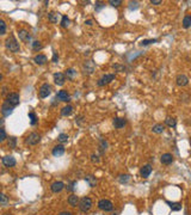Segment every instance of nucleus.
<instances>
[{"mask_svg": "<svg viewBox=\"0 0 191 215\" xmlns=\"http://www.w3.org/2000/svg\"><path fill=\"white\" fill-rule=\"evenodd\" d=\"M167 204L170 206V208L173 212H178L182 209V203H179V202H167Z\"/></svg>", "mask_w": 191, "mask_h": 215, "instance_id": "a878e982", "label": "nucleus"}, {"mask_svg": "<svg viewBox=\"0 0 191 215\" xmlns=\"http://www.w3.org/2000/svg\"><path fill=\"white\" fill-rule=\"evenodd\" d=\"M106 147H108V142L105 141V140H100V145H99V149H100V152H105V149H106Z\"/></svg>", "mask_w": 191, "mask_h": 215, "instance_id": "4c0bfd02", "label": "nucleus"}, {"mask_svg": "<svg viewBox=\"0 0 191 215\" xmlns=\"http://www.w3.org/2000/svg\"><path fill=\"white\" fill-rule=\"evenodd\" d=\"M114 68H115V70H117V71H123V70H124V67H122V66H118V65H115V66H114Z\"/></svg>", "mask_w": 191, "mask_h": 215, "instance_id": "8fccbe9b", "label": "nucleus"}, {"mask_svg": "<svg viewBox=\"0 0 191 215\" xmlns=\"http://www.w3.org/2000/svg\"><path fill=\"white\" fill-rule=\"evenodd\" d=\"M155 42H157V40H143L141 42V45H150V43H155Z\"/></svg>", "mask_w": 191, "mask_h": 215, "instance_id": "37998d69", "label": "nucleus"}, {"mask_svg": "<svg viewBox=\"0 0 191 215\" xmlns=\"http://www.w3.org/2000/svg\"><path fill=\"white\" fill-rule=\"evenodd\" d=\"M31 47H32V49L35 52H38V50H41L42 48H43V45H42V43L40 41H34V42L31 43Z\"/></svg>", "mask_w": 191, "mask_h": 215, "instance_id": "7c9ffc66", "label": "nucleus"}, {"mask_svg": "<svg viewBox=\"0 0 191 215\" xmlns=\"http://www.w3.org/2000/svg\"><path fill=\"white\" fill-rule=\"evenodd\" d=\"M95 68H96V65L95 62L92 61V60H87V61H85V63H84V66H82V71L85 74H92L93 72H95Z\"/></svg>", "mask_w": 191, "mask_h": 215, "instance_id": "39448f33", "label": "nucleus"}, {"mask_svg": "<svg viewBox=\"0 0 191 215\" xmlns=\"http://www.w3.org/2000/svg\"><path fill=\"white\" fill-rule=\"evenodd\" d=\"M164 130H165V126L161 124V123H158V124L153 126V128H152V131L155 133V134H161V133H164Z\"/></svg>", "mask_w": 191, "mask_h": 215, "instance_id": "b1692460", "label": "nucleus"}, {"mask_svg": "<svg viewBox=\"0 0 191 215\" xmlns=\"http://www.w3.org/2000/svg\"><path fill=\"white\" fill-rule=\"evenodd\" d=\"M109 4L111 6H114V7H118V6L122 4V1H121V0H110Z\"/></svg>", "mask_w": 191, "mask_h": 215, "instance_id": "79ce46f5", "label": "nucleus"}, {"mask_svg": "<svg viewBox=\"0 0 191 215\" xmlns=\"http://www.w3.org/2000/svg\"><path fill=\"white\" fill-rule=\"evenodd\" d=\"M63 189H65V183H63V182H60V181H59V182L56 181V182H54V183L50 185V190H52L54 194L61 192Z\"/></svg>", "mask_w": 191, "mask_h": 215, "instance_id": "9b49d317", "label": "nucleus"}, {"mask_svg": "<svg viewBox=\"0 0 191 215\" xmlns=\"http://www.w3.org/2000/svg\"><path fill=\"white\" fill-rule=\"evenodd\" d=\"M104 6H105V5H104L102 1H97V2H96V11H99V10H102Z\"/></svg>", "mask_w": 191, "mask_h": 215, "instance_id": "c03bdc74", "label": "nucleus"}, {"mask_svg": "<svg viewBox=\"0 0 191 215\" xmlns=\"http://www.w3.org/2000/svg\"><path fill=\"white\" fill-rule=\"evenodd\" d=\"M72 113H73V106L72 105H66L61 110V115L62 116H69V115H72Z\"/></svg>", "mask_w": 191, "mask_h": 215, "instance_id": "bb28decb", "label": "nucleus"}, {"mask_svg": "<svg viewBox=\"0 0 191 215\" xmlns=\"http://www.w3.org/2000/svg\"><path fill=\"white\" fill-rule=\"evenodd\" d=\"M92 23H93L92 20H86L85 22V24H87V25H92Z\"/></svg>", "mask_w": 191, "mask_h": 215, "instance_id": "603ef678", "label": "nucleus"}, {"mask_svg": "<svg viewBox=\"0 0 191 215\" xmlns=\"http://www.w3.org/2000/svg\"><path fill=\"white\" fill-rule=\"evenodd\" d=\"M75 185H77V181L70 182L68 185H67V191H74L75 190Z\"/></svg>", "mask_w": 191, "mask_h": 215, "instance_id": "a19ab883", "label": "nucleus"}, {"mask_svg": "<svg viewBox=\"0 0 191 215\" xmlns=\"http://www.w3.org/2000/svg\"><path fill=\"white\" fill-rule=\"evenodd\" d=\"M82 120H84V116H78V117H77V120H75L77 124L81 126V124H82Z\"/></svg>", "mask_w": 191, "mask_h": 215, "instance_id": "a18cd8bd", "label": "nucleus"}, {"mask_svg": "<svg viewBox=\"0 0 191 215\" xmlns=\"http://www.w3.org/2000/svg\"><path fill=\"white\" fill-rule=\"evenodd\" d=\"M65 75H66L67 79H74V77L77 75V72H75L74 68H68L67 71L65 72Z\"/></svg>", "mask_w": 191, "mask_h": 215, "instance_id": "cd10ccee", "label": "nucleus"}, {"mask_svg": "<svg viewBox=\"0 0 191 215\" xmlns=\"http://www.w3.org/2000/svg\"><path fill=\"white\" fill-rule=\"evenodd\" d=\"M34 61H35V63L42 66V65H44L47 62V56L43 55V54H38V55H36V56L34 57Z\"/></svg>", "mask_w": 191, "mask_h": 215, "instance_id": "aec40b11", "label": "nucleus"}, {"mask_svg": "<svg viewBox=\"0 0 191 215\" xmlns=\"http://www.w3.org/2000/svg\"><path fill=\"white\" fill-rule=\"evenodd\" d=\"M29 118H30V123H31V126H35V124L37 123V116H36V114H35L34 111L29 113Z\"/></svg>", "mask_w": 191, "mask_h": 215, "instance_id": "2f4dec72", "label": "nucleus"}, {"mask_svg": "<svg viewBox=\"0 0 191 215\" xmlns=\"http://www.w3.org/2000/svg\"><path fill=\"white\" fill-rule=\"evenodd\" d=\"M56 98L59 100H61V102H69L70 100V96L68 95V92L67 91H65V90H61V91H59L57 93H56Z\"/></svg>", "mask_w": 191, "mask_h": 215, "instance_id": "ddd939ff", "label": "nucleus"}, {"mask_svg": "<svg viewBox=\"0 0 191 215\" xmlns=\"http://www.w3.org/2000/svg\"><path fill=\"white\" fill-rule=\"evenodd\" d=\"M129 179H130V177H129L128 174H121V176L118 177V181H120L121 183H128Z\"/></svg>", "mask_w": 191, "mask_h": 215, "instance_id": "ea45409f", "label": "nucleus"}, {"mask_svg": "<svg viewBox=\"0 0 191 215\" xmlns=\"http://www.w3.org/2000/svg\"><path fill=\"white\" fill-rule=\"evenodd\" d=\"M5 140H6V131L4 127H1L0 128V142H4Z\"/></svg>", "mask_w": 191, "mask_h": 215, "instance_id": "c9c22d12", "label": "nucleus"}, {"mask_svg": "<svg viewBox=\"0 0 191 215\" xmlns=\"http://www.w3.org/2000/svg\"><path fill=\"white\" fill-rule=\"evenodd\" d=\"M9 147L10 148H16V146H17V139L14 138V136H11V138H9Z\"/></svg>", "mask_w": 191, "mask_h": 215, "instance_id": "473e14b6", "label": "nucleus"}, {"mask_svg": "<svg viewBox=\"0 0 191 215\" xmlns=\"http://www.w3.org/2000/svg\"><path fill=\"white\" fill-rule=\"evenodd\" d=\"M52 92V87L49 84H43V85L40 87V91H38V96L40 98H47Z\"/></svg>", "mask_w": 191, "mask_h": 215, "instance_id": "423d86ee", "label": "nucleus"}, {"mask_svg": "<svg viewBox=\"0 0 191 215\" xmlns=\"http://www.w3.org/2000/svg\"><path fill=\"white\" fill-rule=\"evenodd\" d=\"M91 160H92L93 163H99V157L96 156V154H92V156H91Z\"/></svg>", "mask_w": 191, "mask_h": 215, "instance_id": "49530a36", "label": "nucleus"}, {"mask_svg": "<svg viewBox=\"0 0 191 215\" xmlns=\"http://www.w3.org/2000/svg\"><path fill=\"white\" fill-rule=\"evenodd\" d=\"M160 161H161V164H164V165H170V164L173 163V156H172L171 153H165V154H163L161 158H160Z\"/></svg>", "mask_w": 191, "mask_h": 215, "instance_id": "2eb2a0df", "label": "nucleus"}, {"mask_svg": "<svg viewBox=\"0 0 191 215\" xmlns=\"http://www.w3.org/2000/svg\"><path fill=\"white\" fill-rule=\"evenodd\" d=\"M65 81H66V75H65L63 73H60V72L55 73L54 74V83L56 84V85L62 86L63 84H65Z\"/></svg>", "mask_w": 191, "mask_h": 215, "instance_id": "9d476101", "label": "nucleus"}, {"mask_svg": "<svg viewBox=\"0 0 191 215\" xmlns=\"http://www.w3.org/2000/svg\"><path fill=\"white\" fill-rule=\"evenodd\" d=\"M19 38L22 40V41H24V42H29L30 40H31V36L29 35V32H27V30H20L19 31Z\"/></svg>", "mask_w": 191, "mask_h": 215, "instance_id": "4be33fe9", "label": "nucleus"}, {"mask_svg": "<svg viewBox=\"0 0 191 215\" xmlns=\"http://www.w3.org/2000/svg\"><path fill=\"white\" fill-rule=\"evenodd\" d=\"M139 9V2L137 1H130L129 2V10L130 11H134V10H137Z\"/></svg>", "mask_w": 191, "mask_h": 215, "instance_id": "58836bf2", "label": "nucleus"}, {"mask_svg": "<svg viewBox=\"0 0 191 215\" xmlns=\"http://www.w3.org/2000/svg\"><path fill=\"white\" fill-rule=\"evenodd\" d=\"M112 124H114V127L116 129H121L125 126V120L124 118H120V117H116V118H114Z\"/></svg>", "mask_w": 191, "mask_h": 215, "instance_id": "f3484780", "label": "nucleus"}, {"mask_svg": "<svg viewBox=\"0 0 191 215\" xmlns=\"http://www.w3.org/2000/svg\"><path fill=\"white\" fill-rule=\"evenodd\" d=\"M98 208L100 210H103V212H111L114 209V204H112L111 201L103 199V200H100L98 202Z\"/></svg>", "mask_w": 191, "mask_h": 215, "instance_id": "7ed1b4c3", "label": "nucleus"}, {"mask_svg": "<svg viewBox=\"0 0 191 215\" xmlns=\"http://www.w3.org/2000/svg\"><path fill=\"white\" fill-rule=\"evenodd\" d=\"M60 18H62V17L57 13V12H55V11H52V12L48 13V19H49V22H52V23H57V22L60 20Z\"/></svg>", "mask_w": 191, "mask_h": 215, "instance_id": "6ab92c4d", "label": "nucleus"}, {"mask_svg": "<svg viewBox=\"0 0 191 215\" xmlns=\"http://www.w3.org/2000/svg\"><path fill=\"white\" fill-rule=\"evenodd\" d=\"M5 47H6L10 52H12V53H18V52L20 50L19 43L16 40V37H14L13 35H10V36L6 38V41H5Z\"/></svg>", "mask_w": 191, "mask_h": 215, "instance_id": "f257e3e1", "label": "nucleus"}, {"mask_svg": "<svg viewBox=\"0 0 191 215\" xmlns=\"http://www.w3.org/2000/svg\"><path fill=\"white\" fill-rule=\"evenodd\" d=\"M40 141H41V136H40V134H37V133H31V134L27 138L25 143H27V145H30V146H35V145H37Z\"/></svg>", "mask_w": 191, "mask_h": 215, "instance_id": "20e7f679", "label": "nucleus"}, {"mask_svg": "<svg viewBox=\"0 0 191 215\" xmlns=\"http://www.w3.org/2000/svg\"><path fill=\"white\" fill-rule=\"evenodd\" d=\"M79 209L84 212V213H86V212H88L91 208H92V200L90 199V197H82L81 200L79 201Z\"/></svg>", "mask_w": 191, "mask_h": 215, "instance_id": "f03ea898", "label": "nucleus"}, {"mask_svg": "<svg viewBox=\"0 0 191 215\" xmlns=\"http://www.w3.org/2000/svg\"><path fill=\"white\" fill-rule=\"evenodd\" d=\"M6 92H7V88H6V87H4V88H2V95L5 96V95H6Z\"/></svg>", "mask_w": 191, "mask_h": 215, "instance_id": "864d4df0", "label": "nucleus"}, {"mask_svg": "<svg viewBox=\"0 0 191 215\" xmlns=\"http://www.w3.org/2000/svg\"><path fill=\"white\" fill-rule=\"evenodd\" d=\"M1 161H2L4 166H6V167H12V166L16 165V159L12 156H5V157H2Z\"/></svg>", "mask_w": 191, "mask_h": 215, "instance_id": "f8f14e48", "label": "nucleus"}, {"mask_svg": "<svg viewBox=\"0 0 191 215\" xmlns=\"http://www.w3.org/2000/svg\"><path fill=\"white\" fill-rule=\"evenodd\" d=\"M114 79H115V74H105V75H103V77L98 80L97 85L98 86H104V85H106V84H110Z\"/></svg>", "mask_w": 191, "mask_h": 215, "instance_id": "6e6552de", "label": "nucleus"}, {"mask_svg": "<svg viewBox=\"0 0 191 215\" xmlns=\"http://www.w3.org/2000/svg\"><path fill=\"white\" fill-rule=\"evenodd\" d=\"M13 113V106H11L7 102H5L2 105H1V114L4 117H7Z\"/></svg>", "mask_w": 191, "mask_h": 215, "instance_id": "1a4fd4ad", "label": "nucleus"}, {"mask_svg": "<svg viewBox=\"0 0 191 215\" xmlns=\"http://www.w3.org/2000/svg\"><path fill=\"white\" fill-rule=\"evenodd\" d=\"M57 60H59V55H57V53H54L53 54V62H57Z\"/></svg>", "mask_w": 191, "mask_h": 215, "instance_id": "09e8293b", "label": "nucleus"}, {"mask_svg": "<svg viewBox=\"0 0 191 215\" xmlns=\"http://www.w3.org/2000/svg\"><path fill=\"white\" fill-rule=\"evenodd\" d=\"M5 215H11V214H5Z\"/></svg>", "mask_w": 191, "mask_h": 215, "instance_id": "5fc2aeb1", "label": "nucleus"}, {"mask_svg": "<svg viewBox=\"0 0 191 215\" xmlns=\"http://www.w3.org/2000/svg\"><path fill=\"white\" fill-rule=\"evenodd\" d=\"M7 202H9V197H7L5 194H1V195H0V204H1L2 207H5V206L7 204Z\"/></svg>", "mask_w": 191, "mask_h": 215, "instance_id": "72a5a7b5", "label": "nucleus"}, {"mask_svg": "<svg viewBox=\"0 0 191 215\" xmlns=\"http://www.w3.org/2000/svg\"><path fill=\"white\" fill-rule=\"evenodd\" d=\"M69 24H70V20H69V18L67 16H62V18H61V27L62 28H68Z\"/></svg>", "mask_w": 191, "mask_h": 215, "instance_id": "c85d7f7f", "label": "nucleus"}, {"mask_svg": "<svg viewBox=\"0 0 191 215\" xmlns=\"http://www.w3.org/2000/svg\"><path fill=\"white\" fill-rule=\"evenodd\" d=\"M150 173H152V166H150V165H145V166H142L141 170H140V174H141V177H143V178L150 177Z\"/></svg>", "mask_w": 191, "mask_h": 215, "instance_id": "dca6fc26", "label": "nucleus"}, {"mask_svg": "<svg viewBox=\"0 0 191 215\" xmlns=\"http://www.w3.org/2000/svg\"><path fill=\"white\" fill-rule=\"evenodd\" d=\"M57 215H72L69 212H61L60 214H57Z\"/></svg>", "mask_w": 191, "mask_h": 215, "instance_id": "3c124183", "label": "nucleus"}, {"mask_svg": "<svg viewBox=\"0 0 191 215\" xmlns=\"http://www.w3.org/2000/svg\"><path fill=\"white\" fill-rule=\"evenodd\" d=\"M150 4H152V5H160V4H161V0H152Z\"/></svg>", "mask_w": 191, "mask_h": 215, "instance_id": "de8ad7c7", "label": "nucleus"}, {"mask_svg": "<svg viewBox=\"0 0 191 215\" xmlns=\"http://www.w3.org/2000/svg\"><path fill=\"white\" fill-rule=\"evenodd\" d=\"M176 83H177L178 86H185L188 85V83H189V79H188V77L185 75V74H179L177 78H176Z\"/></svg>", "mask_w": 191, "mask_h": 215, "instance_id": "4468645a", "label": "nucleus"}, {"mask_svg": "<svg viewBox=\"0 0 191 215\" xmlns=\"http://www.w3.org/2000/svg\"><path fill=\"white\" fill-rule=\"evenodd\" d=\"M57 140H59L60 142H67V141H68V135L65 134V133H62V134H60V135L57 136Z\"/></svg>", "mask_w": 191, "mask_h": 215, "instance_id": "f704fd0d", "label": "nucleus"}, {"mask_svg": "<svg viewBox=\"0 0 191 215\" xmlns=\"http://www.w3.org/2000/svg\"><path fill=\"white\" fill-rule=\"evenodd\" d=\"M6 34V23L4 20H0V35Z\"/></svg>", "mask_w": 191, "mask_h": 215, "instance_id": "e433bc0d", "label": "nucleus"}, {"mask_svg": "<svg viewBox=\"0 0 191 215\" xmlns=\"http://www.w3.org/2000/svg\"><path fill=\"white\" fill-rule=\"evenodd\" d=\"M165 124L168 126V127H171V128H175L176 124H177V121H176V118L168 116V117H166V120H165Z\"/></svg>", "mask_w": 191, "mask_h": 215, "instance_id": "393cba45", "label": "nucleus"}, {"mask_svg": "<svg viewBox=\"0 0 191 215\" xmlns=\"http://www.w3.org/2000/svg\"><path fill=\"white\" fill-rule=\"evenodd\" d=\"M6 102L11 105V106H17L18 104H19V102H20V98H19V95L18 93H10L9 96H7V98H6Z\"/></svg>", "mask_w": 191, "mask_h": 215, "instance_id": "0eeeda50", "label": "nucleus"}, {"mask_svg": "<svg viewBox=\"0 0 191 215\" xmlns=\"http://www.w3.org/2000/svg\"><path fill=\"white\" fill-rule=\"evenodd\" d=\"M183 27L185 29L190 28L191 27V16H185L183 18Z\"/></svg>", "mask_w": 191, "mask_h": 215, "instance_id": "c756f323", "label": "nucleus"}, {"mask_svg": "<svg viewBox=\"0 0 191 215\" xmlns=\"http://www.w3.org/2000/svg\"><path fill=\"white\" fill-rule=\"evenodd\" d=\"M85 181H86V183L91 186V188H95L96 184H97V179H96L95 176H92V174H87V176L85 177Z\"/></svg>", "mask_w": 191, "mask_h": 215, "instance_id": "412c9836", "label": "nucleus"}, {"mask_svg": "<svg viewBox=\"0 0 191 215\" xmlns=\"http://www.w3.org/2000/svg\"><path fill=\"white\" fill-rule=\"evenodd\" d=\"M79 197L77 196V195H70L68 197V203L69 206H72V207H77V206H79Z\"/></svg>", "mask_w": 191, "mask_h": 215, "instance_id": "5701e85b", "label": "nucleus"}, {"mask_svg": "<svg viewBox=\"0 0 191 215\" xmlns=\"http://www.w3.org/2000/svg\"><path fill=\"white\" fill-rule=\"evenodd\" d=\"M52 153H53V156H55V157H60V156H62L65 153V147L62 145H57V146H55L54 148H53Z\"/></svg>", "mask_w": 191, "mask_h": 215, "instance_id": "a211bd4d", "label": "nucleus"}]
</instances>
